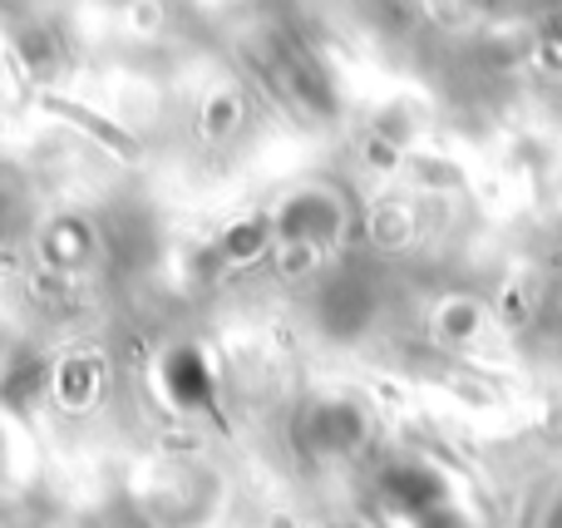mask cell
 <instances>
[{
  "instance_id": "2",
  "label": "cell",
  "mask_w": 562,
  "mask_h": 528,
  "mask_svg": "<svg viewBox=\"0 0 562 528\" xmlns=\"http://www.w3.org/2000/svg\"><path fill=\"white\" fill-rule=\"evenodd\" d=\"M35 257L49 277H75L99 257V227L85 213H49L35 227Z\"/></svg>"
},
{
  "instance_id": "1",
  "label": "cell",
  "mask_w": 562,
  "mask_h": 528,
  "mask_svg": "<svg viewBox=\"0 0 562 528\" xmlns=\"http://www.w3.org/2000/svg\"><path fill=\"white\" fill-rule=\"evenodd\" d=\"M158 395L173 405L178 415H207L217 401V381L207 356L193 341H173L158 356Z\"/></svg>"
},
{
  "instance_id": "3",
  "label": "cell",
  "mask_w": 562,
  "mask_h": 528,
  "mask_svg": "<svg viewBox=\"0 0 562 528\" xmlns=\"http://www.w3.org/2000/svg\"><path fill=\"white\" fill-rule=\"evenodd\" d=\"M49 375H55V356L40 346H15L0 361V411L25 420L49 401Z\"/></svg>"
},
{
  "instance_id": "4",
  "label": "cell",
  "mask_w": 562,
  "mask_h": 528,
  "mask_svg": "<svg viewBox=\"0 0 562 528\" xmlns=\"http://www.w3.org/2000/svg\"><path fill=\"white\" fill-rule=\"evenodd\" d=\"M109 371L94 351H69L55 361V375H49V401L65 415H89L99 401H104Z\"/></svg>"
}]
</instances>
